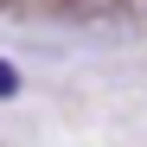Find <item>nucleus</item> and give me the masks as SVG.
<instances>
[{
    "mask_svg": "<svg viewBox=\"0 0 147 147\" xmlns=\"http://www.w3.org/2000/svg\"><path fill=\"white\" fill-rule=\"evenodd\" d=\"M7 96H19V70H13L7 58H0V102H7Z\"/></svg>",
    "mask_w": 147,
    "mask_h": 147,
    "instance_id": "obj_1",
    "label": "nucleus"
}]
</instances>
